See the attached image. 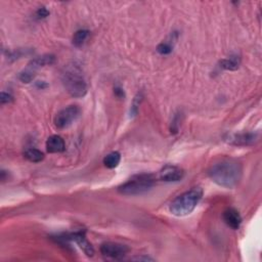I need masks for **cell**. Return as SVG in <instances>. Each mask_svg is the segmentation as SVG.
<instances>
[{
    "label": "cell",
    "mask_w": 262,
    "mask_h": 262,
    "mask_svg": "<svg viewBox=\"0 0 262 262\" xmlns=\"http://www.w3.org/2000/svg\"><path fill=\"white\" fill-rule=\"evenodd\" d=\"M24 157L28 161H30L32 163H38V162H41L44 159V154L41 151H39L38 148L30 147L26 149L24 153Z\"/></svg>",
    "instance_id": "15"
},
{
    "label": "cell",
    "mask_w": 262,
    "mask_h": 262,
    "mask_svg": "<svg viewBox=\"0 0 262 262\" xmlns=\"http://www.w3.org/2000/svg\"><path fill=\"white\" fill-rule=\"evenodd\" d=\"M90 37V32L86 29H81L78 30L77 32H75L73 36V45L76 46V48H81L84 44L86 43V41L89 39Z\"/></svg>",
    "instance_id": "14"
},
{
    "label": "cell",
    "mask_w": 262,
    "mask_h": 262,
    "mask_svg": "<svg viewBox=\"0 0 262 262\" xmlns=\"http://www.w3.org/2000/svg\"><path fill=\"white\" fill-rule=\"evenodd\" d=\"M223 220L232 229H239L242 224V216L235 208H228L223 212Z\"/></svg>",
    "instance_id": "10"
},
{
    "label": "cell",
    "mask_w": 262,
    "mask_h": 262,
    "mask_svg": "<svg viewBox=\"0 0 262 262\" xmlns=\"http://www.w3.org/2000/svg\"><path fill=\"white\" fill-rule=\"evenodd\" d=\"M133 260H138V261H153L154 259L149 258V257H135Z\"/></svg>",
    "instance_id": "23"
},
{
    "label": "cell",
    "mask_w": 262,
    "mask_h": 262,
    "mask_svg": "<svg viewBox=\"0 0 262 262\" xmlns=\"http://www.w3.org/2000/svg\"><path fill=\"white\" fill-rule=\"evenodd\" d=\"M129 252V248L126 245L119 244L114 242H107L100 246V253L113 259L123 258Z\"/></svg>",
    "instance_id": "7"
},
{
    "label": "cell",
    "mask_w": 262,
    "mask_h": 262,
    "mask_svg": "<svg viewBox=\"0 0 262 262\" xmlns=\"http://www.w3.org/2000/svg\"><path fill=\"white\" fill-rule=\"evenodd\" d=\"M0 101L1 104H11V102L14 101V97L11 95V93H6V92H1V96H0Z\"/></svg>",
    "instance_id": "21"
},
{
    "label": "cell",
    "mask_w": 262,
    "mask_h": 262,
    "mask_svg": "<svg viewBox=\"0 0 262 262\" xmlns=\"http://www.w3.org/2000/svg\"><path fill=\"white\" fill-rule=\"evenodd\" d=\"M81 115V110L77 106H70L61 110L54 117V125L59 129L71 126Z\"/></svg>",
    "instance_id": "5"
},
{
    "label": "cell",
    "mask_w": 262,
    "mask_h": 262,
    "mask_svg": "<svg viewBox=\"0 0 262 262\" xmlns=\"http://www.w3.org/2000/svg\"><path fill=\"white\" fill-rule=\"evenodd\" d=\"M257 139H258V134L248 132V133H239V134L229 135L228 138V142L235 146H250V145L255 144Z\"/></svg>",
    "instance_id": "9"
},
{
    "label": "cell",
    "mask_w": 262,
    "mask_h": 262,
    "mask_svg": "<svg viewBox=\"0 0 262 262\" xmlns=\"http://www.w3.org/2000/svg\"><path fill=\"white\" fill-rule=\"evenodd\" d=\"M172 50H173L172 45L168 42H162V43L159 44L158 48H157V51L162 55L169 54L172 52Z\"/></svg>",
    "instance_id": "18"
},
{
    "label": "cell",
    "mask_w": 262,
    "mask_h": 262,
    "mask_svg": "<svg viewBox=\"0 0 262 262\" xmlns=\"http://www.w3.org/2000/svg\"><path fill=\"white\" fill-rule=\"evenodd\" d=\"M114 93H115V96L120 98V99H124L125 98V92H124V89L121 87V86H115L114 87Z\"/></svg>",
    "instance_id": "22"
},
{
    "label": "cell",
    "mask_w": 262,
    "mask_h": 262,
    "mask_svg": "<svg viewBox=\"0 0 262 262\" xmlns=\"http://www.w3.org/2000/svg\"><path fill=\"white\" fill-rule=\"evenodd\" d=\"M57 239H61L63 241H74L82 249L84 253L89 257L93 256V254H95V249H93L92 245L88 242L85 236V230L72 232L69 233V235H66L65 237H57Z\"/></svg>",
    "instance_id": "6"
},
{
    "label": "cell",
    "mask_w": 262,
    "mask_h": 262,
    "mask_svg": "<svg viewBox=\"0 0 262 262\" xmlns=\"http://www.w3.org/2000/svg\"><path fill=\"white\" fill-rule=\"evenodd\" d=\"M241 64V59L239 55H231V57L224 59L220 61V68L224 70H229V71H235L240 67Z\"/></svg>",
    "instance_id": "13"
},
{
    "label": "cell",
    "mask_w": 262,
    "mask_h": 262,
    "mask_svg": "<svg viewBox=\"0 0 262 262\" xmlns=\"http://www.w3.org/2000/svg\"><path fill=\"white\" fill-rule=\"evenodd\" d=\"M160 180L166 182H175L180 181L183 179L184 171L181 168L174 165H166L160 171Z\"/></svg>",
    "instance_id": "8"
},
{
    "label": "cell",
    "mask_w": 262,
    "mask_h": 262,
    "mask_svg": "<svg viewBox=\"0 0 262 262\" xmlns=\"http://www.w3.org/2000/svg\"><path fill=\"white\" fill-rule=\"evenodd\" d=\"M62 81L65 88L73 98H83L87 93L86 80L80 65L76 62L65 66L62 72Z\"/></svg>",
    "instance_id": "2"
},
{
    "label": "cell",
    "mask_w": 262,
    "mask_h": 262,
    "mask_svg": "<svg viewBox=\"0 0 262 262\" xmlns=\"http://www.w3.org/2000/svg\"><path fill=\"white\" fill-rule=\"evenodd\" d=\"M208 175L213 182L226 189H233L243 175L242 165L235 160H223L211 166Z\"/></svg>",
    "instance_id": "1"
},
{
    "label": "cell",
    "mask_w": 262,
    "mask_h": 262,
    "mask_svg": "<svg viewBox=\"0 0 262 262\" xmlns=\"http://www.w3.org/2000/svg\"><path fill=\"white\" fill-rule=\"evenodd\" d=\"M55 62V57L53 54H43L41 57L33 59L29 64H28L27 69H29L30 71L34 72L36 74L37 70H39L45 66H50L54 64Z\"/></svg>",
    "instance_id": "11"
},
{
    "label": "cell",
    "mask_w": 262,
    "mask_h": 262,
    "mask_svg": "<svg viewBox=\"0 0 262 262\" xmlns=\"http://www.w3.org/2000/svg\"><path fill=\"white\" fill-rule=\"evenodd\" d=\"M49 16V9L42 6V7H39L38 9H37V12L35 14V16L37 20H43V18H46Z\"/></svg>",
    "instance_id": "20"
},
{
    "label": "cell",
    "mask_w": 262,
    "mask_h": 262,
    "mask_svg": "<svg viewBox=\"0 0 262 262\" xmlns=\"http://www.w3.org/2000/svg\"><path fill=\"white\" fill-rule=\"evenodd\" d=\"M202 196L203 190L201 188H199V186L193 188L190 191H186L179 196H176L170 204L169 210L174 216H186V215L191 214L195 210L202 200Z\"/></svg>",
    "instance_id": "3"
},
{
    "label": "cell",
    "mask_w": 262,
    "mask_h": 262,
    "mask_svg": "<svg viewBox=\"0 0 262 262\" xmlns=\"http://www.w3.org/2000/svg\"><path fill=\"white\" fill-rule=\"evenodd\" d=\"M36 74H34L33 72H31L30 70H28L27 68L20 73L18 75V79H20L23 83H30L31 81H33V79L35 78Z\"/></svg>",
    "instance_id": "17"
},
{
    "label": "cell",
    "mask_w": 262,
    "mask_h": 262,
    "mask_svg": "<svg viewBox=\"0 0 262 262\" xmlns=\"http://www.w3.org/2000/svg\"><path fill=\"white\" fill-rule=\"evenodd\" d=\"M155 177L152 174H136L131 179L120 185L118 192L125 196L143 195L151 190L155 184Z\"/></svg>",
    "instance_id": "4"
},
{
    "label": "cell",
    "mask_w": 262,
    "mask_h": 262,
    "mask_svg": "<svg viewBox=\"0 0 262 262\" xmlns=\"http://www.w3.org/2000/svg\"><path fill=\"white\" fill-rule=\"evenodd\" d=\"M142 100H143V95L142 93H137V96L133 99L132 106H131V110H130V113L132 114V116H135L137 114V110L140 105V101Z\"/></svg>",
    "instance_id": "19"
},
{
    "label": "cell",
    "mask_w": 262,
    "mask_h": 262,
    "mask_svg": "<svg viewBox=\"0 0 262 262\" xmlns=\"http://www.w3.org/2000/svg\"><path fill=\"white\" fill-rule=\"evenodd\" d=\"M46 149L51 154L63 153L66 149L65 140L59 135H51L46 140Z\"/></svg>",
    "instance_id": "12"
},
{
    "label": "cell",
    "mask_w": 262,
    "mask_h": 262,
    "mask_svg": "<svg viewBox=\"0 0 262 262\" xmlns=\"http://www.w3.org/2000/svg\"><path fill=\"white\" fill-rule=\"evenodd\" d=\"M121 161V155L119 152H112L104 158V164L109 169L116 168Z\"/></svg>",
    "instance_id": "16"
}]
</instances>
